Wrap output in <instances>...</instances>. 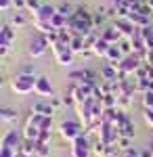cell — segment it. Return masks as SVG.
Masks as SVG:
<instances>
[{
  "label": "cell",
  "instance_id": "cell-12",
  "mask_svg": "<svg viewBox=\"0 0 153 157\" xmlns=\"http://www.w3.org/2000/svg\"><path fill=\"white\" fill-rule=\"evenodd\" d=\"M120 65V63H118ZM118 65H113V63H105L103 67H101V80H107V82H118Z\"/></svg>",
  "mask_w": 153,
  "mask_h": 157
},
{
  "label": "cell",
  "instance_id": "cell-3",
  "mask_svg": "<svg viewBox=\"0 0 153 157\" xmlns=\"http://www.w3.org/2000/svg\"><path fill=\"white\" fill-rule=\"evenodd\" d=\"M59 134L65 138V140L73 143L76 138H80V136L84 134V126L80 124V121H76V120H63L59 124Z\"/></svg>",
  "mask_w": 153,
  "mask_h": 157
},
{
  "label": "cell",
  "instance_id": "cell-21",
  "mask_svg": "<svg viewBox=\"0 0 153 157\" xmlns=\"http://www.w3.org/2000/svg\"><path fill=\"white\" fill-rule=\"evenodd\" d=\"M38 140H25L23 138V145H21V153H25V155H32L34 157L36 153H38Z\"/></svg>",
  "mask_w": 153,
  "mask_h": 157
},
{
  "label": "cell",
  "instance_id": "cell-44",
  "mask_svg": "<svg viewBox=\"0 0 153 157\" xmlns=\"http://www.w3.org/2000/svg\"><path fill=\"white\" fill-rule=\"evenodd\" d=\"M21 73H25V75H34V67H32V65H25L23 69H21Z\"/></svg>",
  "mask_w": 153,
  "mask_h": 157
},
{
  "label": "cell",
  "instance_id": "cell-50",
  "mask_svg": "<svg viewBox=\"0 0 153 157\" xmlns=\"http://www.w3.org/2000/svg\"><path fill=\"white\" fill-rule=\"evenodd\" d=\"M34 157H38V155H34Z\"/></svg>",
  "mask_w": 153,
  "mask_h": 157
},
{
  "label": "cell",
  "instance_id": "cell-25",
  "mask_svg": "<svg viewBox=\"0 0 153 157\" xmlns=\"http://www.w3.org/2000/svg\"><path fill=\"white\" fill-rule=\"evenodd\" d=\"M134 90L143 97L145 92L151 90V80H136V78H134Z\"/></svg>",
  "mask_w": 153,
  "mask_h": 157
},
{
  "label": "cell",
  "instance_id": "cell-31",
  "mask_svg": "<svg viewBox=\"0 0 153 157\" xmlns=\"http://www.w3.org/2000/svg\"><path fill=\"white\" fill-rule=\"evenodd\" d=\"M92 151L99 157H103V155H105V151H107V145H103L101 140H96V143H92Z\"/></svg>",
  "mask_w": 153,
  "mask_h": 157
},
{
  "label": "cell",
  "instance_id": "cell-45",
  "mask_svg": "<svg viewBox=\"0 0 153 157\" xmlns=\"http://www.w3.org/2000/svg\"><path fill=\"white\" fill-rule=\"evenodd\" d=\"M61 103H63V101H61V98H57V97H50V105H53V107H55V109L59 107Z\"/></svg>",
  "mask_w": 153,
  "mask_h": 157
},
{
  "label": "cell",
  "instance_id": "cell-11",
  "mask_svg": "<svg viewBox=\"0 0 153 157\" xmlns=\"http://www.w3.org/2000/svg\"><path fill=\"white\" fill-rule=\"evenodd\" d=\"M34 92L38 97H53V86L48 82V78H44V75L36 78V90Z\"/></svg>",
  "mask_w": 153,
  "mask_h": 157
},
{
  "label": "cell",
  "instance_id": "cell-23",
  "mask_svg": "<svg viewBox=\"0 0 153 157\" xmlns=\"http://www.w3.org/2000/svg\"><path fill=\"white\" fill-rule=\"evenodd\" d=\"M0 117H2V121H17L19 120V113L11 107H2L0 109Z\"/></svg>",
  "mask_w": 153,
  "mask_h": 157
},
{
  "label": "cell",
  "instance_id": "cell-39",
  "mask_svg": "<svg viewBox=\"0 0 153 157\" xmlns=\"http://www.w3.org/2000/svg\"><path fill=\"white\" fill-rule=\"evenodd\" d=\"M42 130L53 132V117H44V121H42Z\"/></svg>",
  "mask_w": 153,
  "mask_h": 157
},
{
  "label": "cell",
  "instance_id": "cell-9",
  "mask_svg": "<svg viewBox=\"0 0 153 157\" xmlns=\"http://www.w3.org/2000/svg\"><path fill=\"white\" fill-rule=\"evenodd\" d=\"M55 15H57V6H53V4H42V6L34 13V19L36 21H50Z\"/></svg>",
  "mask_w": 153,
  "mask_h": 157
},
{
  "label": "cell",
  "instance_id": "cell-30",
  "mask_svg": "<svg viewBox=\"0 0 153 157\" xmlns=\"http://www.w3.org/2000/svg\"><path fill=\"white\" fill-rule=\"evenodd\" d=\"M141 101H143V107L145 109H153V90L145 92V94L141 97Z\"/></svg>",
  "mask_w": 153,
  "mask_h": 157
},
{
  "label": "cell",
  "instance_id": "cell-10",
  "mask_svg": "<svg viewBox=\"0 0 153 157\" xmlns=\"http://www.w3.org/2000/svg\"><path fill=\"white\" fill-rule=\"evenodd\" d=\"M113 25H116V29H118L120 34H122V36H126L128 40L134 36V32H136V25L132 23L130 19H118Z\"/></svg>",
  "mask_w": 153,
  "mask_h": 157
},
{
  "label": "cell",
  "instance_id": "cell-40",
  "mask_svg": "<svg viewBox=\"0 0 153 157\" xmlns=\"http://www.w3.org/2000/svg\"><path fill=\"white\" fill-rule=\"evenodd\" d=\"M13 9L15 11H25V0H13Z\"/></svg>",
  "mask_w": 153,
  "mask_h": 157
},
{
  "label": "cell",
  "instance_id": "cell-46",
  "mask_svg": "<svg viewBox=\"0 0 153 157\" xmlns=\"http://www.w3.org/2000/svg\"><path fill=\"white\" fill-rule=\"evenodd\" d=\"M128 4H136V2H145V0H126Z\"/></svg>",
  "mask_w": 153,
  "mask_h": 157
},
{
  "label": "cell",
  "instance_id": "cell-33",
  "mask_svg": "<svg viewBox=\"0 0 153 157\" xmlns=\"http://www.w3.org/2000/svg\"><path fill=\"white\" fill-rule=\"evenodd\" d=\"M50 138H53V132H48V130H42L40 138H38V143H40V145H50Z\"/></svg>",
  "mask_w": 153,
  "mask_h": 157
},
{
  "label": "cell",
  "instance_id": "cell-43",
  "mask_svg": "<svg viewBox=\"0 0 153 157\" xmlns=\"http://www.w3.org/2000/svg\"><path fill=\"white\" fill-rule=\"evenodd\" d=\"M145 69H147V80L153 82V65H147V63H145Z\"/></svg>",
  "mask_w": 153,
  "mask_h": 157
},
{
  "label": "cell",
  "instance_id": "cell-35",
  "mask_svg": "<svg viewBox=\"0 0 153 157\" xmlns=\"http://www.w3.org/2000/svg\"><path fill=\"white\" fill-rule=\"evenodd\" d=\"M105 19H107V15H103V13H94V17H92V25H94V27H99V25L105 23Z\"/></svg>",
  "mask_w": 153,
  "mask_h": 157
},
{
  "label": "cell",
  "instance_id": "cell-34",
  "mask_svg": "<svg viewBox=\"0 0 153 157\" xmlns=\"http://www.w3.org/2000/svg\"><path fill=\"white\" fill-rule=\"evenodd\" d=\"M130 140H132V138H122V136H120V140H118V149L122 151V153H124V151H128V149H132V147H130Z\"/></svg>",
  "mask_w": 153,
  "mask_h": 157
},
{
  "label": "cell",
  "instance_id": "cell-2",
  "mask_svg": "<svg viewBox=\"0 0 153 157\" xmlns=\"http://www.w3.org/2000/svg\"><path fill=\"white\" fill-rule=\"evenodd\" d=\"M11 88L15 94H29L36 90V78L34 75H25V73H17L11 80Z\"/></svg>",
  "mask_w": 153,
  "mask_h": 157
},
{
  "label": "cell",
  "instance_id": "cell-20",
  "mask_svg": "<svg viewBox=\"0 0 153 157\" xmlns=\"http://www.w3.org/2000/svg\"><path fill=\"white\" fill-rule=\"evenodd\" d=\"M9 23L13 25V27H23V25H27V17H25V11H15L11 15V21Z\"/></svg>",
  "mask_w": 153,
  "mask_h": 157
},
{
  "label": "cell",
  "instance_id": "cell-16",
  "mask_svg": "<svg viewBox=\"0 0 153 157\" xmlns=\"http://www.w3.org/2000/svg\"><path fill=\"white\" fill-rule=\"evenodd\" d=\"M118 132H120L122 138H134V124H132L130 117H126V120L118 126Z\"/></svg>",
  "mask_w": 153,
  "mask_h": 157
},
{
  "label": "cell",
  "instance_id": "cell-22",
  "mask_svg": "<svg viewBox=\"0 0 153 157\" xmlns=\"http://www.w3.org/2000/svg\"><path fill=\"white\" fill-rule=\"evenodd\" d=\"M73 17H76V19H80V21H86V23H92L94 13H90L88 9H84V6H78L76 13H73Z\"/></svg>",
  "mask_w": 153,
  "mask_h": 157
},
{
  "label": "cell",
  "instance_id": "cell-49",
  "mask_svg": "<svg viewBox=\"0 0 153 157\" xmlns=\"http://www.w3.org/2000/svg\"><path fill=\"white\" fill-rule=\"evenodd\" d=\"M19 157H32V155H25V153H21V155H19Z\"/></svg>",
  "mask_w": 153,
  "mask_h": 157
},
{
  "label": "cell",
  "instance_id": "cell-41",
  "mask_svg": "<svg viewBox=\"0 0 153 157\" xmlns=\"http://www.w3.org/2000/svg\"><path fill=\"white\" fill-rule=\"evenodd\" d=\"M122 157H141V151H136V149H128V151H124V155Z\"/></svg>",
  "mask_w": 153,
  "mask_h": 157
},
{
  "label": "cell",
  "instance_id": "cell-6",
  "mask_svg": "<svg viewBox=\"0 0 153 157\" xmlns=\"http://www.w3.org/2000/svg\"><path fill=\"white\" fill-rule=\"evenodd\" d=\"M90 151H92V143L88 140V134H82L71 143V157H90Z\"/></svg>",
  "mask_w": 153,
  "mask_h": 157
},
{
  "label": "cell",
  "instance_id": "cell-27",
  "mask_svg": "<svg viewBox=\"0 0 153 157\" xmlns=\"http://www.w3.org/2000/svg\"><path fill=\"white\" fill-rule=\"evenodd\" d=\"M61 101H63V105L65 107H73L78 101H76V94H73V88H69V90H65L63 92V97H61Z\"/></svg>",
  "mask_w": 153,
  "mask_h": 157
},
{
  "label": "cell",
  "instance_id": "cell-47",
  "mask_svg": "<svg viewBox=\"0 0 153 157\" xmlns=\"http://www.w3.org/2000/svg\"><path fill=\"white\" fill-rule=\"evenodd\" d=\"M145 2H147V4H149V6L153 9V0H145Z\"/></svg>",
  "mask_w": 153,
  "mask_h": 157
},
{
  "label": "cell",
  "instance_id": "cell-36",
  "mask_svg": "<svg viewBox=\"0 0 153 157\" xmlns=\"http://www.w3.org/2000/svg\"><path fill=\"white\" fill-rule=\"evenodd\" d=\"M143 117L147 121V126L153 130V109H145V111H143Z\"/></svg>",
  "mask_w": 153,
  "mask_h": 157
},
{
  "label": "cell",
  "instance_id": "cell-1",
  "mask_svg": "<svg viewBox=\"0 0 153 157\" xmlns=\"http://www.w3.org/2000/svg\"><path fill=\"white\" fill-rule=\"evenodd\" d=\"M141 65H143V59L139 57V55H128V57H124V59L120 61V65H118V82H124L126 78H128L130 73H136L139 69H141Z\"/></svg>",
  "mask_w": 153,
  "mask_h": 157
},
{
  "label": "cell",
  "instance_id": "cell-14",
  "mask_svg": "<svg viewBox=\"0 0 153 157\" xmlns=\"http://www.w3.org/2000/svg\"><path fill=\"white\" fill-rule=\"evenodd\" d=\"M13 40H15V29L11 23H4L0 27V44H9L11 46Z\"/></svg>",
  "mask_w": 153,
  "mask_h": 157
},
{
  "label": "cell",
  "instance_id": "cell-19",
  "mask_svg": "<svg viewBox=\"0 0 153 157\" xmlns=\"http://www.w3.org/2000/svg\"><path fill=\"white\" fill-rule=\"evenodd\" d=\"M34 27L40 32V36H48V34H55V32H57L50 21H36L34 19Z\"/></svg>",
  "mask_w": 153,
  "mask_h": 157
},
{
  "label": "cell",
  "instance_id": "cell-18",
  "mask_svg": "<svg viewBox=\"0 0 153 157\" xmlns=\"http://www.w3.org/2000/svg\"><path fill=\"white\" fill-rule=\"evenodd\" d=\"M105 59H107V63H113V65H118L120 61L124 59V52H122V48H120V44H111V48H109Z\"/></svg>",
  "mask_w": 153,
  "mask_h": 157
},
{
  "label": "cell",
  "instance_id": "cell-17",
  "mask_svg": "<svg viewBox=\"0 0 153 157\" xmlns=\"http://www.w3.org/2000/svg\"><path fill=\"white\" fill-rule=\"evenodd\" d=\"M21 134H23L25 140H38L40 134H42V130H40L38 126H34V124H27V121H25V128L21 130Z\"/></svg>",
  "mask_w": 153,
  "mask_h": 157
},
{
  "label": "cell",
  "instance_id": "cell-15",
  "mask_svg": "<svg viewBox=\"0 0 153 157\" xmlns=\"http://www.w3.org/2000/svg\"><path fill=\"white\" fill-rule=\"evenodd\" d=\"M101 38H105L109 44H120V40H122V34H120L118 29H116V25H111V27H105V29L101 32Z\"/></svg>",
  "mask_w": 153,
  "mask_h": 157
},
{
  "label": "cell",
  "instance_id": "cell-13",
  "mask_svg": "<svg viewBox=\"0 0 153 157\" xmlns=\"http://www.w3.org/2000/svg\"><path fill=\"white\" fill-rule=\"evenodd\" d=\"M109 48H111V44L107 42L105 38L99 36V40L94 42V46H92V55H94V57H101V59H105L107 52H109Z\"/></svg>",
  "mask_w": 153,
  "mask_h": 157
},
{
  "label": "cell",
  "instance_id": "cell-42",
  "mask_svg": "<svg viewBox=\"0 0 153 157\" xmlns=\"http://www.w3.org/2000/svg\"><path fill=\"white\" fill-rule=\"evenodd\" d=\"M9 50H11L9 44H0V57H6V55H9Z\"/></svg>",
  "mask_w": 153,
  "mask_h": 157
},
{
  "label": "cell",
  "instance_id": "cell-29",
  "mask_svg": "<svg viewBox=\"0 0 153 157\" xmlns=\"http://www.w3.org/2000/svg\"><path fill=\"white\" fill-rule=\"evenodd\" d=\"M65 21H67V19H65V17H63V15H59V13H57V15H55V17H53V19H50V23H53V27H55V29H57V32H59V29H63V27H65Z\"/></svg>",
  "mask_w": 153,
  "mask_h": 157
},
{
  "label": "cell",
  "instance_id": "cell-8",
  "mask_svg": "<svg viewBox=\"0 0 153 157\" xmlns=\"http://www.w3.org/2000/svg\"><path fill=\"white\" fill-rule=\"evenodd\" d=\"M32 113L44 115V117H53L55 115V107L50 105V101H36L32 105Z\"/></svg>",
  "mask_w": 153,
  "mask_h": 157
},
{
  "label": "cell",
  "instance_id": "cell-38",
  "mask_svg": "<svg viewBox=\"0 0 153 157\" xmlns=\"http://www.w3.org/2000/svg\"><path fill=\"white\" fill-rule=\"evenodd\" d=\"M11 9H13V0H0V11L2 13L11 11Z\"/></svg>",
  "mask_w": 153,
  "mask_h": 157
},
{
  "label": "cell",
  "instance_id": "cell-24",
  "mask_svg": "<svg viewBox=\"0 0 153 157\" xmlns=\"http://www.w3.org/2000/svg\"><path fill=\"white\" fill-rule=\"evenodd\" d=\"M130 21L136 25V27H141V29L151 25V19H149V17H143V15H136V13H132V15H130Z\"/></svg>",
  "mask_w": 153,
  "mask_h": 157
},
{
  "label": "cell",
  "instance_id": "cell-37",
  "mask_svg": "<svg viewBox=\"0 0 153 157\" xmlns=\"http://www.w3.org/2000/svg\"><path fill=\"white\" fill-rule=\"evenodd\" d=\"M38 157H48L50 155V147L48 145H38V153H36Z\"/></svg>",
  "mask_w": 153,
  "mask_h": 157
},
{
  "label": "cell",
  "instance_id": "cell-7",
  "mask_svg": "<svg viewBox=\"0 0 153 157\" xmlns=\"http://www.w3.org/2000/svg\"><path fill=\"white\" fill-rule=\"evenodd\" d=\"M48 46H50V44H48L46 36H36L27 42V55H29L32 59H38V57H42V55L46 52Z\"/></svg>",
  "mask_w": 153,
  "mask_h": 157
},
{
  "label": "cell",
  "instance_id": "cell-28",
  "mask_svg": "<svg viewBox=\"0 0 153 157\" xmlns=\"http://www.w3.org/2000/svg\"><path fill=\"white\" fill-rule=\"evenodd\" d=\"M101 105L105 109H118V97L116 94H105L103 101H101Z\"/></svg>",
  "mask_w": 153,
  "mask_h": 157
},
{
  "label": "cell",
  "instance_id": "cell-32",
  "mask_svg": "<svg viewBox=\"0 0 153 157\" xmlns=\"http://www.w3.org/2000/svg\"><path fill=\"white\" fill-rule=\"evenodd\" d=\"M40 6H42V4H40V0H25V11L36 13Z\"/></svg>",
  "mask_w": 153,
  "mask_h": 157
},
{
  "label": "cell",
  "instance_id": "cell-26",
  "mask_svg": "<svg viewBox=\"0 0 153 157\" xmlns=\"http://www.w3.org/2000/svg\"><path fill=\"white\" fill-rule=\"evenodd\" d=\"M57 13H59V15H63L65 19H69L71 15L76 13V9L71 6L69 2H59V4H57Z\"/></svg>",
  "mask_w": 153,
  "mask_h": 157
},
{
  "label": "cell",
  "instance_id": "cell-48",
  "mask_svg": "<svg viewBox=\"0 0 153 157\" xmlns=\"http://www.w3.org/2000/svg\"><path fill=\"white\" fill-rule=\"evenodd\" d=\"M120 2H124V0H113V4H120Z\"/></svg>",
  "mask_w": 153,
  "mask_h": 157
},
{
  "label": "cell",
  "instance_id": "cell-4",
  "mask_svg": "<svg viewBox=\"0 0 153 157\" xmlns=\"http://www.w3.org/2000/svg\"><path fill=\"white\" fill-rule=\"evenodd\" d=\"M50 50H53V55H55V59H57V63L59 65H63V67H69L71 63H73V52L69 50V46L67 44H63V42H55V44H50Z\"/></svg>",
  "mask_w": 153,
  "mask_h": 157
},
{
  "label": "cell",
  "instance_id": "cell-5",
  "mask_svg": "<svg viewBox=\"0 0 153 157\" xmlns=\"http://www.w3.org/2000/svg\"><path fill=\"white\" fill-rule=\"evenodd\" d=\"M21 145H23V134H19L17 130H9L0 138V149H11L15 153H21Z\"/></svg>",
  "mask_w": 153,
  "mask_h": 157
}]
</instances>
